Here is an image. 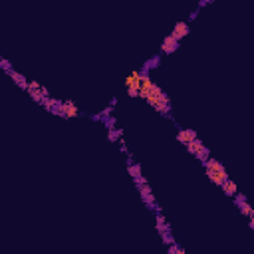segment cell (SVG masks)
I'll return each mask as SVG.
<instances>
[{
  "instance_id": "obj_1",
  "label": "cell",
  "mask_w": 254,
  "mask_h": 254,
  "mask_svg": "<svg viewBox=\"0 0 254 254\" xmlns=\"http://www.w3.org/2000/svg\"><path fill=\"white\" fill-rule=\"evenodd\" d=\"M145 101L163 117H171V99H169V95L157 86V83H153V88H151L149 95L145 97Z\"/></svg>"
},
{
  "instance_id": "obj_2",
  "label": "cell",
  "mask_w": 254,
  "mask_h": 254,
  "mask_svg": "<svg viewBox=\"0 0 254 254\" xmlns=\"http://www.w3.org/2000/svg\"><path fill=\"white\" fill-rule=\"evenodd\" d=\"M203 167H205V173H206L208 181L215 183L217 187H222V185L230 179L228 173H226V169L222 167V163H221L219 159H215V157H210Z\"/></svg>"
},
{
  "instance_id": "obj_3",
  "label": "cell",
  "mask_w": 254,
  "mask_h": 254,
  "mask_svg": "<svg viewBox=\"0 0 254 254\" xmlns=\"http://www.w3.org/2000/svg\"><path fill=\"white\" fill-rule=\"evenodd\" d=\"M137 190H139V195H141V199H143V205L149 208V210H153L155 215H159V213H163L161 210V206L155 203V195H153V190H151V187H149V183H143V185H137Z\"/></svg>"
},
{
  "instance_id": "obj_4",
  "label": "cell",
  "mask_w": 254,
  "mask_h": 254,
  "mask_svg": "<svg viewBox=\"0 0 254 254\" xmlns=\"http://www.w3.org/2000/svg\"><path fill=\"white\" fill-rule=\"evenodd\" d=\"M155 226H157V230H159V237L163 238V242H165L167 246L177 244V240H175L173 235H171V224L167 222V219L163 217V213L155 215Z\"/></svg>"
},
{
  "instance_id": "obj_5",
  "label": "cell",
  "mask_w": 254,
  "mask_h": 254,
  "mask_svg": "<svg viewBox=\"0 0 254 254\" xmlns=\"http://www.w3.org/2000/svg\"><path fill=\"white\" fill-rule=\"evenodd\" d=\"M185 149H187L190 155H193V157H197V159H199L203 165H205V163L210 159V153H208V149H206V145H205L201 139H195L193 143H189V145L185 147Z\"/></svg>"
},
{
  "instance_id": "obj_6",
  "label": "cell",
  "mask_w": 254,
  "mask_h": 254,
  "mask_svg": "<svg viewBox=\"0 0 254 254\" xmlns=\"http://www.w3.org/2000/svg\"><path fill=\"white\" fill-rule=\"evenodd\" d=\"M125 90L129 97H139V90H141V70H135L127 76L125 79Z\"/></svg>"
},
{
  "instance_id": "obj_7",
  "label": "cell",
  "mask_w": 254,
  "mask_h": 254,
  "mask_svg": "<svg viewBox=\"0 0 254 254\" xmlns=\"http://www.w3.org/2000/svg\"><path fill=\"white\" fill-rule=\"evenodd\" d=\"M56 115H60V117H64V119H74V117L79 115V108H78V105H76L72 99H62Z\"/></svg>"
},
{
  "instance_id": "obj_8",
  "label": "cell",
  "mask_w": 254,
  "mask_h": 254,
  "mask_svg": "<svg viewBox=\"0 0 254 254\" xmlns=\"http://www.w3.org/2000/svg\"><path fill=\"white\" fill-rule=\"evenodd\" d=\"M235 205L238 206L240 215H242V217H246V219L252 215V210H254V206H252V205L246 201V195H244V193H240V190H238V193H237V197H235Z\"/></svg>"
},
{
  "instance_id": "obj_9",
  "label": "cell",
  "mask_w": 254,
  "mask_h": 254,
  "mask_svg": "<svg viewBox=\"0 0 254 254\" xmlns=\"http://www.w3.org/2000/svg\"><path fill=\"white\" fill-rule=\"evenodd\" d=\"M179 44H181V42H177V40H175L171 34H167V36L163 38V42H161V48H159V52H161L163 56H169V54L177 52Z\"/></svg>"
},
{
  "instance_id": "obj_10",
  "label": "cell",
  "mask_w": 254,
  "mask_h": 254,
  "mask_svg": "<svg viewBox=\"0 0 254 254\" xmlns=\"http://www.w3.org/2000/svg\"><path fill=\"white\" fill-rule=\"evenodd\" d=\"M195 139H199V135H197V131L195 129H190V127H185V129H179L177 131V141L181 143V145H189V143H193Z\"/></svg>"
},
{
  "instance_id": "obj_11",
  "label": "cell",
  "mask_w": 254,
  "mask_h": 254,
  "mask_svg": "<svg viewBox=\"0 0 254 254\" xmlns=\"http://www.w3.org/2000/svg\"><path fill=\"white\" fill-rule=\"evenodd\" d=\"M189 32H190V26H189L187 20H183V22H177V24H175V28H173L171 36H173L177 42H181L183 38H187V36H189Z\"/></svg>"
},
{
  "instance_id": "obj_12",
  "label": "cell",
  "mask_w": 254,
  "mask_h": 254,
  "mask_svg": "<svg viewBox=\"0 0 254 254\" xmlns=\"http://www.w3.org/2000/svg\"><path fill=\"white\" fill-rule=\"evenodd\" d=\"M8 76L12 78V81L16 83V86H18L20 90H24V92L28 90V83H30V79H26V78H24L22 74H20V72H16V70H12V72H10Z\"/></svg>"
},
{
  "instance_id": "obj_13",
  "label": "cell",
  "mask_w": 254,
  "mask_h": 254,
  "mask_svg": "<svg viewBox=\"0 0 254 254\" xmlns=\"http://www.w3.org/2000/svg\"><path fill=\"white\" fill-rule=\"evenodd\" d=\"M221 189H222V193H224L226 197H232V199H235L237 193H238V185H237L235 181H232V179H228Z\"/></svg>"
},
{
  "instance_id": "obj_14",
  "label": "cell",
  "mask_w": 254,
  "mask_h": 254,
  "mask_svg": "<svg viewBox=\"0 0 254 254\" xmlns=\"http://www.w3.org/2000/svg\"><path fill=\"white\" fill-rule=\"evenodd\" d=\"M127 173L131 175V179L135 181V179H139L141 175H143V171H141V165L139 163H129L127 165Z\"/></svg>"
},
{
  "instance_id": "obj_15",
  "label": "cell",
  "mask_w": 254,
  "mask_h": 254,
  "mask_svg": "<svg viewBox=\"0 0 254 254\" xmlns=\"http://www.w3.org/2000/svg\"><path fill=\"white\" fill-rule=\"evenodd\" d=\"M121 135H123V129H115V127H113V129H110V131H108V139H110L111 143L119 141V139H121Z\"/></svg>"
},
{
  "instance_id": "obj_16",
  "label": "cell",
  "mask_w": 254,
  "mask_h": 254,
  "mask_svg": "<svg viewBox=\"0 0 254 254\" xmlns=\"http://www.w3.org/2000/svg\"><path fill=\"white\" fill-rule=\"evenodd\" d=\"M0 68H2L6 74H10V72L14 70V68L10 66V62H8V60H4V58H0Z\"/></svg>"
},
{
  "instance_id": "obj_17",
  "label": "cell",
  "mask_w": 254,
  "mask_h": 254,
  "mask_svg": "<svg viewBox=\"0 0 254 254\" xmlns=\"http://www.w3.org/2000/svg\"><path fill=\"white\" fill-rule=\"evenodd\" d=\"M248 226H250V228L254 230V210H252V215L248 217Z\"/></svg>"
},
{
  "instance_id": "obj_18",
  "label": "cell",
  "mask_w": 254,
  "mask_h": 254,
  "mask_svg": "<svg viewBox=\"0 0 254 254\" xmlns=\"http://www.w3.org/2000/svg\"><path fill=\"white\" fill-rule=\"evenodd\" d=\"M175 254H187V252H185V248H181V246H179V248L175 250Z\"/></svg>"
}]
</instances>
